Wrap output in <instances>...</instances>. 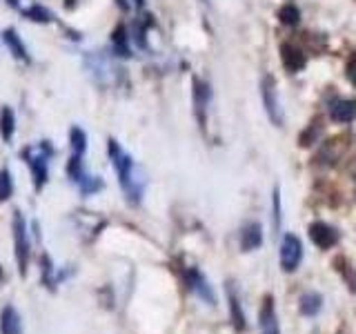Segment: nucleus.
I'll list each match as a JSON object with an SVG mask.
<instances>
[{
	"mask_svg": "<svg viewBox=\"0 0 356 334\" xmlns=\"http://www.w3.org/2000/svg\"><path fill=\"white\" fill-rule=\"evenodd\" d=\"M107 154H109L111 165H114V170L118 174V183H120L122 194L127 198V203L138 205L145 194V185H147V178H145L143 170L136 167V163H134V159L127 152H122L116 138L107 141Z\"/></svg>",
	"mask_w": 356,
	"mask_h": 334,
	"instance_id": "obj_1",
	"label": "nucleus"
},
{
	"mask_svg": "<svg viewBox=\"0 0 356 334\" xmlns=\"http://www.w3.org/2000/svg\"><path fill=\"white\" fill-rule=\"evenodd\" d=\"M58 154V150L54 148L49 141H40L31 148H25L20 152L22 161L29 165L31 170V178H33V189L40 192V189L47 185L49 181V159Z\"/></svg>",
	"mask_w": 356,
	"mask_h": 334,
	"instance_id": "obj_2",
	"label": "nucleus"
},
{
	"mask_svg": "<svg viewBox=\"0 0 356 334\" xmlns=\"http://www.w3.org/2000/svg\"><path fill=\"white\" fill-rule=\"evenodd\" d=\"M11 232H14V259L18 265L20 278H27L29 261H31V243H29V230L25 214L20 209L14 212V221H11Z\"/></svg>",
	"mask_w": 356,
	"mask_h": 334,
	"instance_id": "obj_3",
	"label": "nucleus"
},
{
	"mask_svg": "<svg viewBox=\"0 0 356 334\" xmlns=\"http://www.w3.org/2000/svg\"><path fill=\"white\" fill-rule=\"evenodd\" d=\"M181 278H183V283H185V287L189 289V292H194L200 301H205L207 305L216 303L214 289H211L209 281L205 278V274L198 270V267H183Z\"/></svg>",
	"mask_w": 356,
	"mask_h": 334,
	"instance_id": "obj_4",
	"label": "nucleus"
},
{
	"mask_svg": "<svg viewBox=\"0 0 356 334\" xmlns=\"http://www.w3.org/2000/svg\"><path fill=\"white\" fill-rule=\"evenodd\" d=\"M261 92H263V105L267 111V118L272 120V125L281 127L283 125V107H281V100H278V89H276L274 76H270V74L263 76Z\"/></svg>",
	"mask_w": 356,
	"mask_h": 334,
	"instance_id": "obj_5",
	"label": "nucleus"
},
{
	"mask_svg": "<svg viewBox=\"0 0 356 334\" xmlns=\"http://www.w3.org/2000/svg\"><path fill=\"white\" fill-rule=\"evenodd\" d=\"M348 141H350L348 136H334V138L325 141L321 145V150L316 152V156H314V165L334 167L341 161V156L345 154V150H348V145H350Z\"/></svg>",
	"mask_w": 356,
	"mask_h": 334,
	"instance_id": "obj_6",
	"label": "nucleus"
},
{
	"mask_svg": "<svg viewBox=\"0 0 356 334\" xmlns=\"http://www.w3.org/2000/svg\"><path fill=\"white\" fill-rule=\"evenodd\" d=\"M303 261V243L296 234H285L281 243V267L283 272H296Z\"/></svg>",
	"mask_w": 356,
	"mask_h": 334,
	"instance_id": "obj_7",
	"label": "nucleus"
},
{
	"mask_svg": "<svg viewBox=\"0 0 356 334\" xmlns=\"http://www.w3.org/2000/svg\"><path fill=\"white\" fill-rule=\"evenodd\" d=\"M309 239L312 243L321 250H330L334 245H339L341 241V232L337 228H332L325 221H314L309 225Z\"/></svg>",
	"mask_w": 356,
	"mask_h": 334,
	"instance_id": "obj_8",
	"label": "nucleus"
},
{
	"mask_svg": "<svg viewBox=\"0 0 356 334\" xmlns=\"http://www.w3.org/2000/svg\"><path fill=\"white\" fill-rule=\"evenodd\" d=\"M40 265H42L40 267V281L44 287L49 289V292H56V287L74 274V270H58V267L54 265V261L49 259V254L40 256Z\"/></svg>",
	"mask_w": 356,
	"mask_h": 334,
	"instance_id": "obj_9",
	"label": "nucleus"
},
{
	"mask_svg": "<svg viewBox=\"0 0 356 334\" xmlns=\"http://www.w3.org/2000/svg\"><path fill=\"white\" fill-rule=\"evenodd\" d=\"M85 65L87 70L92 72V78L98 83V85H111V81H114V67H111V63L105 58V56L100 54H87L85 56Z\"/></svg>",
	"mask_w": 356,
	"mask_h": 334,
	"instance_id": "obj_10",
	"label": "nucleus"
},
{
	"mask_svg": "<svg viewBox=\"0 0 356 334\" xmlns=\"http://www.w3.org/2000/svg\"><path fill=\"white\" fill-rule=\"evenodd\" d=\"M0 40L5 42V47L9 49V54L14 56L16 61L25 63V65H29V63H31V56H29L27 45L22 42V38L18 36V31H16L14 27H7V29L0 31Z\"/></svg>",
	"mask_w": 356,
	"mask_h": 334,
	"instance_id": "obj_11",
	"label": "nucleus"
},
{
	"mask_svg": "<svg viewBox=\"0 0 356 334\" xmlns=\"http://www.w3.org/2000/svg\"><path fill=\"white\" fill-rule=\"evenodd\" d=\"M209 85L200 78H194V111H196V120L198 127L207 125V105H209Z\"/></svg>",
	"mask_w": 356,
	"mask_h": 334,
	"instance_id": "obj_12",
	"label": "nucleus"
},
{
	"mask_svg": "<svg viewBox=\"0 0 356 334\" xmlns=\"http://www.w3.org/2000/svg\"><path fill=\"white\" fill-rule=\"evenodd\" d=\"M259 328H261V334H281L272 294H265V299H263V305L259 312Z\"/></svg>",
	"mask_w": 356,
	"mask_h": 334,
	"instance_id": "obj_13",
	"label": "nucleus"
},
{
	"mask_svg": "<svg viewBox=\"0 0 356 334\" xmlns=\"http://www.w3.org/2000/svg\"><path fill=\"white\" fill-rule=\"evenodd\" d=\"M281 61H283V67L289 74H298L305 67V63H307L305 51L298 49L296 45H289V42L281 45Z\"/></svg>",
	"mask_w": 356,
	"mask_h": 334,
	"instance_id": "obj_14",
	"label": "nucleus"
},
{
	"mask_svg": "<svg viewBox=\"0 0 356 334\" xmlns=\"http://www.w3.org/2000/svg\"><path fill=\"white\" fill-rule=\"evenodd\" d=\"M227 303H229V319H232L234 330L243 332L248 328V319H245V312H243L241 299H238V289L234 287V283H227Z\"/></svg>",
	"mask_w": 356,
	"mask_h": 334,
	"instance_id": "obj_15",
	"label": "nucleus"
},
{
	"mask_svg": "<svg viewBox=\"0 0 356 334\" xmlns=\"http://www.w3.org/2000/svg\"><path fill=\"white\" fill-rule=\"evenodd\" d=\"M330 116L337 122H352L356 118V100L350 98H339L330 105Z\"/></svg>",
	"mask_w": 356,
	"mask_h": 334,
	"instance_id": "obj_16",
	"label": "nucleus"
},
{
	"mask_svg": "<svg viewBox=\"0 0 356 334\" xmlns=\"http://www.w3.org/2000/svg\"><path fill=\"white\" fill-rule=\"evenodd\" d=\"M263 243V228L261 223H248L241 232V250L243 252H254L259 250Z\"/></svg>",
	"mask_w": 356,
	"mask_h": 334,
	"instance_id": "obj_17",
	"label": "nucleus"
},
{
	"mask_svg": "<svg viewBox=\"0 0 356 334\" xmlns=\"http://www.w3.org/2000/svg\"><path fill=\"white\" fill-rule=\"evenodd\" d=\"M332 267L337 270V274L345 281V285L350 287V292H356V267L352 265V261L348 259V256H334V261H332Z\"/></svg>",
	"mask_w": 356,
	"mask_h": 334,
	"instance_id": "obj_18",
	"label": "nucleus"
},
{
	"mask_svg": "<svg viewBox=\"0 0 356 334\" xmlns=\"http://www.w3.org/2000/svg\"><path fill=\"white\" fill-rule=\"evenodd\" d=\"M0 334H22V321L14 305H5L0 312Z\"/></svg>",
	"mask_w": 356,
	"mask_h": 334,
	"instance_id": "obj_19",
	"label": "nucleus"
},
{
	"mask_svg": "<svg viewBox=\"0 0 356 334\" xmlns=\"http://www.w3.org/2000/svg\"><path fill=\"white\" fill-rule=\"evenodd\" d=\"M14 134H16V114L9 105H3L0 107V136H3L5 143H11L14 141Z\"/></svg>",
	"mask_w": 356,
	"mask_h": 334,
	"instance_id": "obj_20",
	"label": "nucleus"
},
{
	"mask_svg": "<svg viewBox=\"0 0 356 334\" xmlns=\"http://www.w3.org/2000/svg\"><path fill=\"white\" fill-rule=\"evenodd\" d=\"M111 49H114L116 56L120 58H129L131 51H129V33L125 29V25H118L111 33Z\"/></svg>",
	"mask_w": 356,
	"mask_h": 334,
	"instance_id": "obj_21",
	"label": "nucleus"
},
{
	"mask_svg": "<svg viewBox=\"0 0 356 334\" xmlns=\"http://www.w3.org/2000/svg\"><path fill=\"white\" fill-rule=\"evenodd\" d=\"M321 134H323V118L321 116H314L309 125L303 132H300L298 145H300V148H309V145H314V143L321 141Z\"/></svg>",
	"mask_w": 356,
	"mask_h": 334,
	"instance_id": "obj_22",
	"label": "nucleus"
},
{
	"mask_svg": "<svg viewBox=\"0 0 356 334\" xmlns=\"http://www.w3.org/2000/svg\"><path fill=\"white\" fill-rule=\"evenodd\" d=\"M323 308V296L318 292H305L298 301V310L303 317H316Z\"/></svg>",
	"mask_w": 356,
	"mask_h": 334,
	"instance_id": "obj_23",
	"label": "nucleus"
},
{
	"mask_svg": "<svg viewBox=\"0 0 356 334\" xmlns=\"http://www.w3.org/2000/svg\"><path fill=\"white\" fill-rule=\"evenodd\" d=\"M22 16H25L27 20H33V22H51L54 20V14L47 9V7H42L38 3H31L29 7H20L18 9Z\"/></svg>",
	"mask_w": 356,
	"mask_h": 334,
	"instance_id": "obj_24",
	"label": "nucleus"
},
{
	"mask_svg": "<svg viewBox=\"0 0 356 334\" xmlns=\"http://www.w3.org/2000/svg\"><path fill=\"white\" fill-rule=\"evenodd\" d=\"M278 20L283 22L285 27H296L300 22V11L294 3H285L281 9H278Z\"/></svg>",
	"mask_w": 356,
	"mask_h": 334,
	"instance_id": "obj_25",
	"label": "nucleus"
},
{
	"mask_svg": "<svg viewBox=\"0 0 356 334\" xmlns=\"http://www.w3.org/2000/svg\"><path fill=\"white\" fill-rule=\"evenodd\" d=\"M70 148H72V154H76V156H83L87 150V134L78 125H74L70 129Z\"/></svg>",
	"mask_w": 356,
	"mask_h": 334,
	"instance_id": "obj_26",
	"label": "nucleus"
},
{
	"mask_svg": "<svg viewBox=\"0 0 356 334\" xmlns=\"http://www.w3.org/2000/svg\"><path fill=\"white\" fill-rule=\"evenodd\" d=\"M103 187H105L103 178H100V176H92V174H85V176H83V181L78 183V189H81V194H83V196H94V194L100 192Z\"/></svg>",
	"mask_w": 356,
	"mask_h": 334,
	"instance_id": "obj_27",
	"label": "nucleus"
},
{
	"mask_svg": "<svg viewBox=\"0 0 356 334\" xmlns=\"http://www.w3.org/2000/svg\"><path fill=\"white\" fill-rule=\"evenodd\" d=\"M11 196H14V176L9 167H3L0 170V203H7Z\"/></svg>",
	"mask_w": 356,
	"mask_h": 334,
	"instance_id": "obj_28",
	"label": "nucleus"
},
{
	"mask_svg": "<svg viewBox=\"0 0 356 334\" xmlns=\"http://www.w3.org/2000/svg\"><path fill=\"white\" fill-rule=\"evenodd\" d=\"M87 172L83 170V156H76L72 154V159L67 161V176H70V181H74L76 185L83 181V176Z\"/></svg>",
	"mask_w": 356,
	"mask_h": 334,
	"instance_id": "obj_29",
	"label": "nucleus"
},
{
	"mask_svg": "<svg viewBox=\"0 0 356 334\" xmlns=\"http://www.w3.org/2000/svg\"><path fill=\"white\" fill-rule=\"evenodd\" d=\"M272 200H274V223H276V228H278V225H281V192H278V187L274 189Z\"/></svg>",
	"mask_w": 356,
	"mask_h": 334,
	"instance_id": "obj_30",
	"label": "nucleus"
},
{
	"mask_svg": "<svg viewBox=\"0 0 356 334\" xmlns=\"http://www.w3.org/2000/svg\"><path fill=\"white\" fill-rule=\"evenodd\" d=\"M345 74H348V81L356 87V58L348 63V70H345Z\"/></svg>",
	"mask_w": 356,
	"mask_h": 334,
	"instance_id": "obj_31",
	"label": "nucleus"
},
{
	"mask_svg": "<svg viewBox=\"0 0 356 334\" xmlns=\"http://www.w3.org/2000/svg\"><path fill=\"white\" fill-rule=\"evenodd\" d=\"M116 5H118L120 9H125V11L129 9V3H127V0H116Z\"/></svg>",
	"mask_w": 356,
	"mask_h": 334,
	"instance_id": "obj_32",
	"label": "nucleus"
},
{
	"mask_svg": "<svg viewBox=\"0 0 356 334\" xmlns=\"http://www.w3.org/2000/svg\"><path fill=\"white\" fill-rule=\"evenodd\" d=\"M134 5H136L138 9H143L145 7V0H134Z\"/></svg>",
	"mask_w": 356,
	"mask_h": 334,
	"instance_id": "obj_33",
	"label": "nucleus"
},
{
	"mask_svg": "<svg viewBox=\"0 0 356 334\" xmlns=\"http://www.w3.org/2000/svg\"><path fill=\"white\" fill-rule=\"evenodd\" d=\"M3 276H5V274H3V267H0V283H3Z\"/></svg>",
	"mask_w": 356,
	"mask_h": 334,
	"instance_id": "obj_34",
	"label": "nucleus"
}]
</instances>
